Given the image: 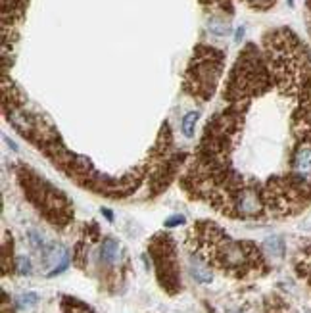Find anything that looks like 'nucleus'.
<instances>
[{"instance_id": "obj_1", "label": "nucleus", "mask_w": 311, "mask_h": 313, "mask_svg": "<svg viewBox=\"0 0 311 313\" xmlns=\"http://www.w3.org/2000/svg\"><path fill=\"white\" fill-rule=\"evenodd\" d=\"M188 256L209 269H217L238 281L259 279L271 271L263 250L252 240L231 238L217 223L198 221L186 233Z\"/></svg>"}, {"instance_id": "obj_2", "label": "nucleus", "mask_w": 311, "mask_h": 313, "mask_svg": "<svg viewBox=\"0 0 311 313\" xmlns=\"http://www.w3.org/2000/svg\"><path fill=\"white\" fill-rule=\"evenodd\" d=\"M148 256L154 263L156 279L169 296L181 290V267L175 238L167 233H157L148 242Z\"/></svg>"}, {"instance_id": "obj_3", "label": "nucleus", "mask_w": 311, "mask_h": 313, "mask_svg": "<svg viewBox=\"0 0 311 313\" xmlns=\"http://www.w3.org/2000/svg\"><path fill=\"white\" fill-rule=\"evenodd\" d=\"M223 67V54L219 50L206 48V54H196L192 60V67L188 69V81L184 83L186 90L194 96H202L207 100L215 89V83L221 75Z\"/></svg>"}, {"instance_id": "obj_4", "label": "nucleus", "mask_w": 311, "mask_h": 313, "mask_svg": "<svg viewBox=\"0 0 311 313\" xmlns=\"http://www.w3.org/2000/svg\"><path fill=\"white\" fill-rule=\"evenodd\" d=\"M121 260V246L113 238H104L98 250V263L106 269H115Z\"/></svg>"}, {"instance_id": "obj_5", "label": "nucleus", "mask_w": 311, "mask_h": 313, "mask_svg": "<svg viewBox=\"0 0 311 313\" xmlns=\"http://www.w3.org/2000/svg\"><path fill=\"white\" fill-rule=\"evenodd\" d=\"M294 269H296L298 277L311 287V242L302 248L298 252V256L294 258Z\"/></svg>"}, {"instance_id": "obj_6", "label": "nucleus", "mask_w": 311, "mask_h": 313, "mask_svg": "<svg viewBox=\"0 0 311 313\" xmlns=\"http://www.w3.org/2000/svg\"><path fill=\"white\" fill-rule=\"evenodd\" d=\"M188 265H190V275H192L198 283H211L213 275H211V269L207 267L206 263H202L200 260H196V258L190 256Z\"/></svg>"}, {"instance_id": "obj_7", "label": "nucleus", "mask_w": 311, "mask_h": 313, "mask_svg": "<svg viewBox=\"0 0 311 313\" xmlns=\"http://www.w3.org/2000/svg\"><path fill=\"white\" fill-rule=\"evenodd\" d=\"M62 312L64 313H94V310L87 306L85 302L71 298V296H62Z\"/></svg>"}, {"instance_id": "obj_8", "label": "nucleus", "mask_w": 311, "mask_h": 313, "mask_svg": "<svg viewBox=\"0 0 311 313\" xmlns=\"http://www.w3.org/2000/svg\"><path fill=\"white\" fill-rule=\"evenodd\" d=\"M196 121H198V112H188L182 117V133H184L186 138H192V136H194Z\"/></svg>"}, {"instance_id": "obj_9", "label": "nucleus", "mask_w": 311, "mask_h": 313, "mask_svg": "<svg viewBox=\"0 0 311 313\" xmlns=\"http://www.w3.org/2000/svg\"><path fill=\"white\" fill-rule=\"evenodd\" d=\"M265 250L271 254V256L281 258V256L285 254V244H283V240H281V238H267Z\"/></svg>"}, {"instance_id": "obj_10", "label": "nucleus", "mask_w": 311, "mask_h": 313, "mask_svg": "<svg viewBox=\"0 0 311 313\" xmlns=\"http://www.w3.org/2000/svg\"><path fill=\"white\" fill-rule=\"evenodd\" d=\"M16 271L20 273V275H29L31 273V261H29V258H18V261H16Z\"/></svg>"}, {"instance_id": "obj_11", "label": "nucleus", "mask_w": 311, "mask_h": 313, "mask_svg": "<svg viewBox=\"0 0 311 313\" xmlns=\"http://www.w3.org/2000/svg\"><path fill=\"white\" fill-rule=\"evenodd\" d=\"M246 4H250V8H258V10H267L271 8L277 0H244Z\"/></svg>"}, {"instance_id": "obj_12", "label": "nucleus", "mask_w": 311, "mask_h": 313, "mask_svg": "<svg viewBox=\"0 0 311 313\" xmlns=\"http://www.w3.org/2000/svg\"><path fill=\"white\" fill-rule=\"evenodd\" d=\"M35 302H37V296H35L33 292L23 294L22 298H20V306H22V308H29V306H33Z\"/></svg>"}, {"instance_id": "obj_13", "label": "nucleus", "mask_w": 311, "mask_h": 313, "mask_svg": "<svg viewBox=\"0 0 311 313\" xmlns=\"http://www.w3.org/2000/svg\"><path fill=\"white\" fill-rule=\"evenodd\" d=\"M165 227L167 229H171V227H177V225H184V217L182 215H173V217H169L167 221H165Z\"/></svg>"}, {"instance_id": "obj_14", "label": "nucleus", "mask_w": 311, "mask_h": 313, "mask_svg": "<svg viewBox=\"0 0 311 313\" xmlns=\"http://www.w3.org/2000/svg\"><path fill=\"white\" fill-rule=\"evenodd\" d=\"M102 211H104V215H106V217H108L110 221H111V219H113V217H111V213H110V211H108V209H102Z\"/></svg>"}, {"instance_id": "obj_15", "label": "nucleus", "mask_w": 311, "mask_h": 313, "mask_svg": "<svg viewBox=\"0 0 311 313\" xmlns=\"http://www.w3.org/2000/svg\"><path fill=\"white\" fill-rule=\"evenodd\" d=\"M308 8L311 10V0H308Z\"/></svg>"}, {"instance_id": "obj_16", "label": "nucleus", "mask_w": 311, "mask_h": 313, "mask_svg": "<svg viewBox=\"0 0 311 313\" xmlns=\"http://www.w3.org/2000/svg\"><path fill=\"white\" fill-rule=\"evenodd\" d=\"M288 4L290 6H294V0H288Z\"/></svg>"}]
</instances>
